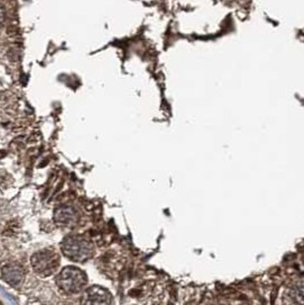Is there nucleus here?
I'll list each match as a JSON object with an SVG mask.
<instances>
[{
	"instance_id": "obj_6",
	"label": "nucleus",
	"mask_w": 304,
	"mask_h": 305,
	"mask_svg": "<svg viewBox=\"0 0 304 305\" xmlns=\"http://www.w3.org/2000/svg\"><path fill=\"white\" fill-rule=\"evenodd\" d=\"M54 220L56 224L61 226H72L78 223L79 215L74 208L69 206L58 207L54 212Z\"/></svg>"
},
{
	"instance_id": "obj_3",
	"label": "nucleus",
	"mask_w": 304,
	"mask_h": 305,
	"mask_svg": "<svg viewBox=\"0 0 304 305\" xmlns=\"http://www.w3.org/2000/svg\"><path fill=\"white\" fill-rule=\"evenodd\" d=\"M31 264L38 274L52 276L60 266V256L52 250H42L32 256Z\"/></svg>"
},
{
	"instance_id": "obj_2",
	"label": "nucleus",
	"mask_w": 304,
	"mask_h": 305,
	"mask_svg": "<svg viewBox=\"0 0 304 305\" xmlns=\"http://www.w3.org/2000/svg\"><path fill=\"white\" fill-rule=\"evenodd\" d=\"M60 290L66 294H78L84 290L87 284V276L78 268L68 266L63 268L56 279Z\"/></svg>"
},
{
	"instance_id": "obj_1",
	"label": "nucleus",
	"mask_w": 304,
	"mask_h": 305,
	"mask_svg": "<svg viewBox=\"0 0 304 305\" xmlns=\"http://www.w3.org/2000/svg\"><path fill=\"white\" fill-rule=\"evenodd\" d=\"M61 250L66 258L74 262H86L93 256L94 246L85 236H68L63 239Z\"/></svg>"
},
{
	"instance_id": "obj_7",
	"label": "nucleus",
	"mask_w": 304,
	"mask_h": 305,
	"mask_svg": "<svg viewBox=\"0 0 304 305\" xmlns=\"http://www.w3.org/2000/svg\"><path fill=\"white\" fill-rule=\"evenodd\" d=\"M290 298H293L295 302H304V284H298L290 292Z\"/></svg>"
},
{
	"instance_id": "obj_4",
	"label": "nucleus",
	"mask_w": 304,
	"mask_h": 305,
	"mask_svg": "<svg viewBox=\"0 0 304 305\" xmlns=\"http://www.w3.org/2000/svg\"><path fill=\"white\" fill-rule=\"evenodd\" d=\"M26 276V270L20 263L6 264L2 270V278L6 284L13 287H18Z\"/></svg>"
},
{
	"instance_id": "obj_8",
	"label": "nucleus",
	"mask_w": 304,
	"mask_h": 305,
	"mask_svg": "<svg viewBox=\"0 0 304 305\" xmlns=\"http://www.w3.org/2000/svg\"><path fill=\"white\" fill-rule=\"evenodd\" d=\"M5 18H6V8L2 2H0V24L5 22Z\"/></svg>"
},
{
	"instance_id": "obj_5",
	"label": "nucleus",
	"mask_w": 304,
	"mask_h": 305,
	"mask_svg": "<svg viewBox=\"0 0 304 305\" xmlns=\"http://www.w3.org/2000/svg\"><path fill=\"white\" fill-rule=\"evenodd\" d=\"M112 302L111 294L102 287L93 286L85 292L82 303L85 304H109Z\"/></svg>"
}]
</instances>
